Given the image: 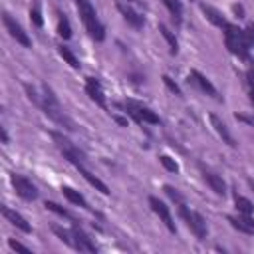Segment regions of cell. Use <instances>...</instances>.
Wrapping results in <instances>:
<instances>
[{"instance_id":"obj_1","label":"cell","mask_w":254,"mask_h":254,"mask_svg":"<svg viewBox=\"0 0 254 254\" xmlns=\"http://www.w3.org/2000/svg\"><path fill=\"white\" fill-rule=\"evenodd\" d=\"M40 107H42V111H44L52 121H56L58 125H62V127H65V129H69V131L75 129L73 121L64 113V109H62L58 97L54 95V91H52L48 85L42 87V103H40Z\"/></svg>"},{"instance_id":"obj_2","label":"cell","mask_w":254,"mask_h":254,"mask_svg":"<svg viewBox=\"0 0 254 254\" xmlns=\"http://www.w3.org/2000/svg\"><path fill=\"white\" fill-rule=\"evenodd\" d=\"M75 4H77L81 22H83L85 30L89 32V36H91L95 42H103V38H105V28H103V24L99 22L97 12H95V8L91 6V2H89V0H75Z\"/></svg>"},{"instance_id":"obj_3","label":"cell","mask_w":254,"mask_h":254,"mask_svg":"<svg viewBox=\"0 0 254 254\" xmlns=\"http://www.w3.org/2000/svg\"><path fill=\"white\" fill-rule=\"evenodd\" d=\"M222 30H224V44H226V48H228L234 56H238V58H248L250 44H248V40H246L244 30H240L238 26H234V24H230V22H228Z\"/></svg>"},{"instance_id":"obj_4","label":"cell","mask_w":254,"mask_h":254,"mask_svg":"<svg viewBox=\"0 0 254 254\" xmlns=\"http://www.w3.org/2000/svg\"><path fill=\"white\" fill-rule=\"evenodd\" d=\"M177 208H179L181 218H183V220L187 222V226L194 232V236L200 238V240H204L206 234H208V228H206V220L202 218V214H198V212H194V210H189L185 202L177 204Z\"/></svg>"},{"instance_id":"obj_5","label":"cell","mask_w":254,"mask_h":254,"mask_svg":"<svg viewBox=\"0 0 254 254\" xmlns=\"http://www.w3.org/2000/svg\"><path fill=\"white\" fill-rule=\"evenodd\" d=\"M125 107H127V113H129L137 123H151V125L161 123L159 115H157L153 109H149V107H145V105H141V103H137V101H133V99H127V101H125Z\"/></svg>"},{"instance_id":"obj_6","label":"cell","mask_w":254,"mask_h":254,"mask_svg":"<svg viewBox=\"0 0 254 254\" xmlns=\"http://www.w3.org/2000/svg\"><path fill=\"white\" fill-rule=\"evenodd\" d=\"M10 179H12V185H14V189H16V194H18L20 198H24V200H28V202H32V200L38 198V189H36V185H34L30 179H26V177H22V175H16V173H14Z\"/></svg>"},{"instance_id":"obj_7","label":"cell","mask_w":254,"mask_h":254,"mask_svg":"<svg viewBox=\"0 0 254 254\" xmlns=\"http://www.w3.org/2000/svg\"><path fill=\"white\" fill-rule=\"evenodd\" d=\"M2 22H4V26H6V30H8V34L18 42V44H22L24 48H32V40H30V36L24 32V28L10 16V14H6L4 12V16H2Z\"/></svg>"},{"instance_id":"obj_8","label":"cell","mask_w":254,"mask_h":254,"mask_svg":"<svg viewBox=\"0 0 254 254\" xmlns=\"http://www.w3.org/2000/svg\"><path fill=\"white\" fill-rule=\"evenodd\" d=\"M149 206H151V210L163 220V224L167 226V230L175 234V232H177V226H175V222H173V216H171L169 206H167L163 200H159L157 196H149Z\"/></svg>"},{"instance_id":"obj_9","label":"cell","mask_w":254,"mask_h":254,"mask_svg":"<svg viewBox=\"0 0 254 254\" xmlns=\"http://www.w3.org/2000/svg\"><path fill=\"white\" fill-rule=\"evenodd\" d=\"M189 83H194L200 91H204L206 95H210V97H214V99H220V95H218V91H216V87L210 83V79L206 77V75H202L198 69H190V73H189Z\"/></svg>"},{"instance_id":"obj_10","label":"cell","mask_w":254,"mask_h":254,"mask_svg":"<svg viewBox=\"0 0 254 254\" xmlns=\"http://www.w3.org/2000/svg\"><path fill=\"white\" fill-rule=\"evenodd\" d=\"M85 93L89 95V99H91L95 105H99V107L107 109L105 93H103V89H101V83H99L95 77H87V81H85Z\"/></svg>"},{"instance_id":"obj_11","label":"cell","mask_w":254,"mask_h":254,"mask_svg":"<svg viewBox=\"0 0 254 254\" xmlns=\"http://www.w3.org/2000/svg\"><path fill=\"white\" fill-rule=\"evenodd\" d=\"M71 234H73V248H77L79 252H97V246L91 242V238L77 224H73Z\"/></svg>"},{"instance_id":"obj_12","label":"cell","mask_w":254,"mask_h":254,"mask_svg":"<svg viewBox=\"0 0 254 254\" xmlns=\"http://www.w3.org/2000/svg\"><path fill=\"white\" fill-rule=\"evenodd\" d=\"M2 214H4V218H6L12 226H16L18 230H22V232H26V234L32 232L30 222H28L20 212H16V210H12V208H8V206H2Z\"/></svg>"},{"instance_id":"obj_13","label":"cell","mask_w":254,"mask_h":254,"mask_svg":"<svg viewBox=\"0 0 254 254\" xmlns=\"http://www.w3.org/2000/svg\"><path fill=\"white\" fill-rule=\"evenodd\" d=\"M210 125H212V129L218 133V137L228 145V147H236V141L232 139V135H230V131H228V127H226V123L218 117V115H214V113H210Z\"/></svg>"},{"instance_id":"obj_14","label":"cell","mask_w":254,"mask_h":254,"mask_svg":"<svg viewBox=\"0 0 254 254\" xmlns=\"http://www.w3.org/2000/svg\"><path fill=\"white\" fill-rule=\"evenodd\" d=\"M117 10L121 12V16L125 18V22L127 24H131L133 28H143L145 26V18L141 16V14H137L133 8H129V6H125V4H121V2H117Z\"/></svg>"},{"instance_id":"obj_15","label":"cell","mask_w":254,"mask_h":254,"mask_svg":"<svg viewBox=\"0 0 254 254\" xmlns=\"http://www.w3.org/2000/svg\"><path fill=\"white\" fill-rule=\"evenodd\" d=\"M202 177H204V181L208 183V187H210L218 196H224V194H226V183L222 181L220 175H216V173L204 169V171H202Z\"/></svg>"},{"instance_id":"obj_16","label":"cell","mask_w":254,"mask_h":254,"mask_svg":"<svg viewBox=\"0 0 254 254\" xmlns=\"http://www.w3.org/2000/svg\"><path fill=\"white\" fill-rule=\"evenodd\" d=\"M200 10L204 12V16L214 24V26H218V28H224L228 22H226V18L222 16V12L220 10H216V8H212V6H208V4H200Z\"/></svg>"},{"instance_id":"obj_17","label":"cell","mask_w":254,"mask_h":254,"mask_svg":"<svg viewBox=\"0 0 254 254\" xmlns=\"http://www.w3.org/2000/svg\"><path fill=\"white\" fill-rule=\"evenodd\" d=\"M77 171H79V173L83 175V179H85V181H87L91 187H95V189H97L101 194H109V189H107V185H105L101 179H97L93 173H89V171H87L83 165H79V167H77Z\"/></svg>"},{"instance_id":"obj_18","label":"cell","mask_w":254,"mask_h":254,"mask_svg":"<svg viewBox=\"0 0 254 254\" xmlns=\"http://www.w3.org/2000/svg\"><path fill=\"white\" fill-rule=\"evenodd\" d=\"M62 192H64V196H65L69 202H73V204H77V206H81V208H89L85 196H83L79 190H75V189H71V187H62Z\"/></svg>"},{"instance_id":"obj_19","label":"cell","mask_w":254,"mask_h":254,"mask_svg":"<svg viewBox=\"0 0 254 254\" xmlns=\"http://www.w3.org/2000/svg\"><path fill=\"white\" fill-rule=\"evenodd\" d=\"M161 2H163L165 8L171 12L173 20H175L177 24H181V20H183V4H181V0H161Z\"/></svg>"},{"instance_id":"obj_20","label":"cell","mask_w":254,"mask_h":254,"mask_svg":"<svg viewBox=\"0 0 254 254\" xmlns=\"http://www.w3.org/2000/svg\"><path fill=\"white\" fill-rule=\"evenodd\" d=\"M234 204H236V208L242 216H252L254 214V204L248 198H244L240 194H234Z\"/></svg>"},{"instance_id":"obj_21","label":"cell","mask_w":254,"mask_h":254,"mask_svg":"<svg viewBox=\"0 0 254 254\" xmlns=\"http://www.w3.org/2000/svg\"><path fill=\"white\" fill-rule=\"evenodd\" d=\"M159 32H161V36L167 40V44H169V50H171V54H177L179 52V42H177V38H175V34L165 26V24H159Z\"/></svg>"},{"instance_id":"obj_22","label":"cell","mask_w":254,"mask_h":254,"mask_svg":"<svg viewBox=\"0 0 254 254\" xmlns=\"http://www.w3.org/2000/svg\"><path fill=\"white\" fill-rule=\"evenodd\" d=\"M58 34L64 40L71 38V26H69V20L65 18V14H60V18H58Z\"/></svg>"},{"instance_id":"obj_23","label":"cell","mask_w":254,"mask_h":254,"mask_svg":"<svg viewBox=\"0 0 254 254\" xmlns=\"http://www.w3.org/2000/svg\"><path fill=\"white\" fill-rule=\"evenodd\" d=\"M58 52H60V56H62V58H64V60H65L73 69H79V60L75 58V54H73L67 46H60V48H58Z\"/></svg>"},{"instance_id":"obj_24","label":"cell","mask_w":254,"mask_h":254,"mask_svg":"<svg viewBox=\"0 0 254 254\" xmlns=\"http://www.w3.org/2000/svg\"><path fill=\"white\" fill-rule=\"evenodd\" d=\"M44 206L48 208V210H52V212H56V214H60V216H64V218H69L71 222H75V218H73V214L69 212V210H65V208H62L58 202H52V200H46L44 202Z\"/></svg>"},{"instance_id":"obj_25","label":"cell","mask_w":254,"mask_h":254,"mask_svg":"<svg viewBox=\"0 0 254 254\" xmlns=\"http://www.w3.org/2000/svg\"><path fill=\"white\" fill-rule=\"evenodd\" d=\"M30 20L36 28H42L44 26V20H42V10H40V0L34 2V6L30 8Z\"/></svg>"},{"instance_id":"obj_26","label":"cell","mask_w":254,"mask_h":254,"mask_svg":"<svg viewBox=\"0 0 254 254\" xmlns=\"http://www.w3.org/2000/svg\"><path fill=\"white\" fill-rule=\"evenodd\" d=\"M54 232H56V236L62 240V242H65V244H69V246H73V234H71V230L67 232V230H64V228H60V226H54L52 228Z\"/></svg>"},{"instance_id":"obj_27","label":"cell","mask_w":254,"mask_h":254,"mask_svg":"<svg viewBox=\"0 0 254 254\" xmlns=\"http://www.w3.org/2000/svg\"><path fill=\"white\" fill-rule=\"evenodd\" d=\"M163 190H165V192H167V194H169V196H171V198H173V200H175L177 204L185 202V198L181 196V192H179V190H177V189H175L173 185H165V187H163Z\"/></svg>"},{"instance_id":"obj_28","label":"cell","mask_w":254,"mask_h":254,"mask_svg":"<svg viewBox=\"0 0 254 254\" xmlns=\"http://www.w3.org/2000/svg\"><path fill=\"white\" fill-rule=\"evenodd\" d=\"M159 161H161V165H163L167 171H171V173H177V171H179V165H177V163H175L171 157L161 155V157H159Z\"/></svg>"},{"instance_id":"obj_29","label":"cell","mask_w":254,"mask_h":254,"mask_svg":"<svg viewBox=\"0 0 254 254\" xmlns=\"http://www.w3.org/2000/svg\"><path fill=\"white\" fill-rule=\"evenodd\" d=\"M163 81H165V85H167V87H169V89H171V91H173L177 97H181V95H183L181 87H179V85H177V83H175V81H173L169 75H163Z\"/></svg>"},{"instance_id":"obj_30","label":"cell","mask_w":254,"mask_h":254,"mask_svg":"<svg viewBox=\"0 0 254 254\" xmlns=\"http://www.w3.org/2000/svg\"><path fill=\"white\" fill-rule=\"evenodd\" d=\"M8 244H10V248H12V250H20V252H30V248H28V246H24L22 242H18V240H14V238H10V240H8Z\"/></svg>"},{"instance_id":"obj_31","label":"cell","mask_w":254,"mask_h":254,"mask_svg":"<svg viewBox=\"0 0 254 254\" xmlns=\"http://www.w3.org/2000/svg\"><path fill=\"white\" fill-rule=\"evenodd\" d=\"M244 34H246L248 44H250V46H254V24H248V26H246V30H244Z\"/></svg>"},{"instance_id":"obj_32","label":"cell","mask_w":254,"mask_h":254,"mask_svg":"<svg viewBox=\"0 0 254 254\" xmlns=\"http://www.w3.org/2000/svg\"><path fill=\"white\" fill-rule=\"evenodd\" d=\"M246 77H248V87L254 89V62H250V67L246 71Z\"/></svg>"},{"instance_id":"obj_33","label":"cell","mask_w":254,"mask_h":254,"mask_svg":"<svg viewBox=\"0 0 254 254\" xmlns=\"http://www.w3.org/2000/svg\"><path fill=\"white\" fill-rule=\"evenodd\" d=\"M234 12L238 14V18H242V16H244V10H242V6H238V4L234 6Z\"/></svg>"},{"instance_id":"obj_34","label":"cell","mask_w":254,"mask_h":254,"mask_svg":"<svg viewBox=\"0 0 254 254\" xmlns=\"http://www.w3.org/2000/svg\"><path fill=\"white\" fill-rule=\"evenodd\" d=\"M0 133H2V141H4V143H8V133H6V129H4V127H0Z\"/></svg>"},{"instance_id":"obj_35","label":"cell","mask_w":254,"mask_h":254,"mask_svg":"<svg viewBox=\"0 0 254 254\" xmlns=\"http://www.w3.org/2000/svg\"><path fill=\"white\" fill-rule=\"evenodd\" d=\"M117 119V123H121V125H127V119H123V117H115Z\"/></svg>"},{"instance_id":"obj_36","label":"cell","mask_w":254,"mask_h":254,"mask_svg":"<svg viewBox=\"0 0 254 254\" xmlns=\"http://www.w3.org/2000/svg\"><path fill=\"white\" fill-rule=\"evenodd\" d=\"M248 95H250V101H252V105H254V89H250Z\"/></svg>"},{"instance_id":"obj_37","label":"cell","mask_w":254,"mask_h":254,"mask_svg":"<svg viewBox=\"0 0 254 254\" xmlns=\"http://www.w3.org/2000/svg\"><path fill=\"white\" fill-rule=\"evenodd\" d=\"M248 185H250V189L254 190V179H248Z\"/></svg>"}]
</instances>
